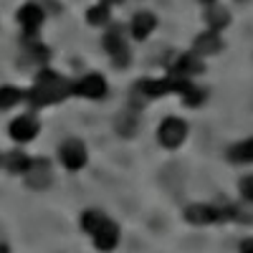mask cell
I'll list each match as a JSON object with an SVG mask.
<instances>
[{
  "instance_id": "1",
  "label": "cell",
  "mask_w": 253,
  "mask_h": 253,
  "mask_svg": "<svg viewBox=\"0 0 253 253\" xmlns=\"http://www.w3.org/2000/svg\"><path fill=\"white\" fill-rule=\"evenodd\" d=\"M69 94H74V84L69 79H63L61 74L51 71V69H43L36 76V84H33L28 99H31L33 107H46V104L63 101Z\"/></svg>"
},
{
  "instance_id": "2",
  "label": "cell",
  "mask_w": 253,
  "mask_h": 253,
  "mask_svg": "<svg viewBox=\"0 0 253 253\" xmlns=\"http://www.w3.org/2000/svg\"><path fill=\"white\" fill-rule=\"evenodd\" d=\"M139 91L147 94V96H162V94L177 91V94L185 96L187 104H200L203 101V91L195 89L193 84H187L185 79H150V81L139 84Z\"/></svg>"
},
{
  "instance_id": "3",
  "label": "cell",
  "mask_w": 253,
  "mask_h": 253,
  "mask_svg": "<svg viewBox=\"0 0 253 253\" xmlns=\"http://www.w3.org/2000/svg\"><path fill=\"white\" fill-rule=\"evenodd\" d=\"M228 210H220V208H213V205H203V203H195V205H187L185 208V220L193 223V225H210V223H220V220H228Z\"/></svg>"
},
{
  "instance_id": "4",
  "label": "cell",
  "mask_w": 253,
  "mask_h": 253,
  "mask_svg": "<svg viewBox=\"0 0 253 253\" xmlns=\"http://www.w3.org/2000/svg\"><path fill=\"white\" fill-rule=\"evenodd\" d=\"M187 137V124L177 117H167L162 124H160V129H157V139L160 144L165 147H170V150H175V147H180Z\"/></svg>"
},
{
  "instance_id": "5",
  "label": "cell",
  "mask_w": 253,
  "mask_h": 253,
  "mask_svg": "<svg viewBox=\"0 0 253 253\" xmlns=\"http://www.w3.org/2000/svg\"><path fill=\"white\" fill-rule=\"evenodd\" d=\"M104 48L109 51L114 66H126L129 63V48H126V41L122 36V28H109L107 36H104Z\"/></svg>"
},
{
  "instance_id": "6",
  "label": "cell",
  "mask_w": 253,
  "mask_h": 253,
  "mask_svg": "<svg viewBox=\"0 0 253 253\" xmlns=\"http://www.w3.org/2000/svg\"><path fill=\"white\" fill-rule=\"evenodd\" d=\"M61 162L66 165V170H81L86 165V147L79 139H69L61 144Z\"/></svg>"
},
{
  "instance_id": "7",
  "label": "cell",
  "mask_w": 253,
  "mask_h": 253,
  "mask_svg": "<svg viewBox=\"0 0 253 253\" xmlns=\"http://www.w3.org/2000/svg\"><path fill=\"white\" fill-rule=\"evenodd\" d=\"M74 94H79L84 99H104L107 96V81H104V76H99V74H89L79 84H74Z\"/></svg>"
},
{
  "instance_id": "8",
  "label": "cell",
  "mask_w": 253,
  "mask_h": 253,
  "mask_svg": "<svg viewBox=\"0 0 253 253\" xmlns=\"http://www.w3.org/2000/svg\"><path fill=\"white\" fill-rule=\"evenodd\" d=\"M26 182L36 190H43L51 182V162L48 160H31V167L26 172Z\"/></svg>"
},
{
  "instance_id": "9",
  "label": "cell",
  "mask_w": 253,
  "mask_h": 253,
  "mask_svg": "<svg viewBox=\"0 0 253 253\" xmlns=\"http://www.w3.org/2000/svg\"><path fill=\"white\" fill-rule=\"evenodd\" d=\"M218 51H223V38L215 31H205L195 38L193 43V53L195 56H215Z\"/></svg>"
},
{
  "instance_id": "10",
  "label": "cell",
  "mask_w": 253,
  "mask_h": 253,
  "mask_svg": "<svg viewBox=\"0 0 253 253\" xmlns=\"http://www.w3.org/2000/svg\"><path fill=\"white\" fill-rule=\"evenodd\" d=\"M38 134V122L33 117H18L10 122V137L15 142H31L33 137Z\"/></svg>"
},
{
  "instance_id": "11",
  "label": "cell",
  "mask_w": 253,
  "mask_h": 253,
  "mask_svg": "<svg viewBox=\"0 0 253 253\" xmlns=\"http://www.w3.org/2000/svg\"><path fill=\"white\" fill-rule=\"evenodd\" d=\"M117 243H119V228L112 220H107L94 233V246L99 251H112V248H117Z\"/></svg>"
},
{
  "instance_id": "12",
  "label": "cell",
  "mask_w": 253,
  "mask_h": 253,
  "mask_svg": "<svg viewBox=\"0 0 253 253\" xmlns=\"http://www.w3.org/2000/svg\"><path fill=\"white\" fill-rule=\"evenodd\" d=\"M18 23L26 28V33H36V28L43 23V10L33 3H26L23 8L18 10Z\"/></svg>"
},
{
  "instance_id": "13",
  "label": "cell",
  "mask_w": 253,
  "mask_h": 253,
  "mask_svg": "<svg viewBox=\"0 0 253 253\" xmlns=\"http://www.w3.org/2000/svg\"><path fill=\"white\" fill-rule=\"evenodd\" d=\"M155 26H157V18H155L152 13L142 10V13H137V15L132 18V36L139 38V41H144L147 36L155 31Z\"/></svg>"
},
{
  "instance_id": "14",
  "label": "cell",
  "mask_w": 253,
  "mask_h": 253,
  "mask_svg": "<svg viewBox=\"0 0 253 253\" xmlns=\"http://www.w3.org/2000/svg\"><path fill=\"white\" fill-rule=\"evenodd\" d=\"M172 71H175L180 79H185V76H190V74H200V71H203V61H200V56H195V53H182V56L177 58V63L172 66Z\"/></svg>"
},
{
  "instance_id": "15",
  "label": "cell",
  "mask_w": 253,
  "mask_h": 253,
  "mask_svg": "<svg viewBox=\"0 0 253 253\" xmlns=\"http://www.w3.org/2000/svg\"><path fill=\"white\" fill-rule=\"evenodd\" d=\"M228 160L230 162H243V165L253 162V137L230 147V150H228Z\"/></svg>"
},
{
  "instance_id": "16",
  "label": "cell",
  "mask_w": 253,
  "mask_h": 253,
  "mask_svg": "<svg viewBox=\"0 0 253 253\" xmlns=\"http://www.w3.org/2000/svg\"><path fill=\"white\" fill-rule=\"evenodd\" d=\"M109 218L107 215H104V213H99V210H86V213H84L81 215V228L84 230H86V233H96V230L104 225V223H107Z\"/></svg>"
},
{
  "instance_id": "17",
  "label": "cell",
  "mask_w": 253,
  "mask_h": 253,
  "mask_svg": "<svg viewBox=\"0 0 253 253\" xmlns=\"http://www.w3.org/2000/svg\"><path fill=\"white\" fill-rule=\"evenodd\" d=\"M205 20H208V26H210V31H223L228 23H230V15H228V10H223V8H210L208 13H205Z\"/></svg>"
},
{
  "instance_id": "18",
  "label": "cell",
  "mask_w": 253,
  "mask_h": 253,
  "mask_svg": "<svg viewBox=\"0 0 253 253\" xmlns=\"http://www.w3.org/2000/svg\"><path fill=\"white\" fill-rule=\"evenodd\" d=\"M23 99V91L15 89V86H3L0 89V109H10Z\"/></svg>"
},
{
  "instance_id": "19",
  "label": "cell",
  "mask_w": 253,
  "mask_h": 253,
  "mask_svg": "<svg viewBox=\"0 0 253 253\" xmlns=\"http://www.w3.org/2000/svg\"><path fill=\"white\" fill-rule=\"evenodd\" d=\"M86 20H89L91 26H104V23L109 20V5L99 3V5L89 8V13H86Z\"/></svg>"
},
{
  "instance_id": "20",
  "label": "cell",
  "mask_w": 253,
  "mask_h": 253,
  "mask_svg": "<svg viewBox=\"0 0 253 253\" xmlns=\"http://www.w3.org/2000/svg\"><path fill=\"white\" fill-rule=\"evenodd\" d=\"M28 167H31V160L23 155V152H13L10 157H8V170L10 172H28Z\"/></svg>"
},
{
  "instance_id": "21",
  "label": "cell",
  "mask_w": 253,
  "mask_h": 253,
  "mask_svg": "<svg viewBox=\"0 0 253 253\" xmlns=\"http://www.w3.org/2000/svg\"><path fill=\"white\" fill-rule=\"evenodd\" d=\"M241 195H243L246 200H251V203H253V175L241 180Z\"/></svg>"
},
{
  "instance_id": "22",
  "label": "cell",
  "mask_w": 253,
  "mask_h": 253,
  "mask_svg": "<svg viewBox=\"0 0 253 253\" xmlns=\"http://www.w3.org/2000/svg\"><path fill=\"white\" fill-rule=\"evenodd\" d=\"M241 253H253V238H246L241 243Z\"/></svg>"
},
{
  "instance_id": "23",
  "label": "cell",
  "mask_w": 253,
  "mask_h": 253,
  "mask_svg": "<svg viewBox=\"0 0 253 253\" xmlns=\"http://www.w3.org/2000/svg\"><path fill=\"white\" fill-rule=\"evenodd\" d=\"M104 5H112V3H122V0H101Z\"/></svg>"
},
{
  "instance_id": "24",
  "label": "cell",
  "mask_w": 253,
  "mask_h": 253,
  "mask_svg": "<svg viewBox=\"0 0 253 253\" xmlns=\"http://www.w3.org/2000/svg\"><path fill=\"white\" fill-rule=\"evenodd\" d=\"M0 253H8V246H3V243H0Z\"/></svg>"
}]
</instances>
